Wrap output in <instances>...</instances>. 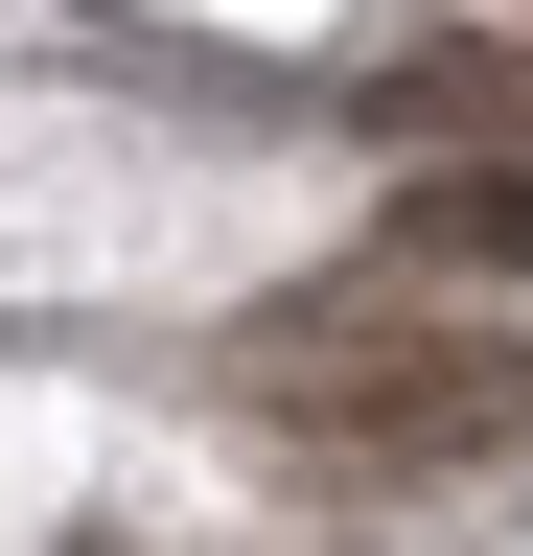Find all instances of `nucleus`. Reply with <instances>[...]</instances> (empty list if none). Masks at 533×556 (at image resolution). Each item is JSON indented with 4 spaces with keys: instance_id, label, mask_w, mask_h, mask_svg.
Wrapping results in <instances>:
<instances>
[{
    "instance_id": "2",
    "label": "nucleus",
    "mask_w": 533,
    "mask_h": 556,
    "mask_svg": "<svg viewBox=\"0 0 533 556\" xmlns=\"http://www.w3.org/2000/svg\"><path fill=\"white\" fill-rule=\"evenodd\" d=\"M371 139H394V163H464V139L533 163V47H418V70H371Z\"/></svg>"
},
{
    "instance_id": "3",
    "label": "nucleus",
    "mask_w": 533,
    "mask_h": 556,
    "mask_svg": "<svg viewBox=\"0 0 533 556\" xmlns=\"http://www.w3.org/2000/svg\"><path fill=\"white\" fill-rule=\"evenodd\" d=\"M394 255H418V278H533V163H510V139L418 163V186H394Z\"/></svg>"
},
{
    "instance_id": "1",
    "label": "nucleus",
    "mask_w": 533,
    "mask_h": 556,
    "mask_svg": "<svg viewBox=\"0 0 533 556\" xmlns=\"http://www.w3.org/2000/svg\"><path fill=\"white\" fill-rule=\"evenodd\" d=\"M232 417L279 464H325V486H464V464L533 441V348L487 325V278L371 255V278H302V302L232 348Z\"/></svg>"
}]
</instances>
